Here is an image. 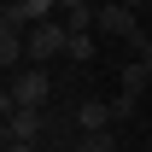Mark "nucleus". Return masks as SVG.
Masks as SVG:
<instances>
[{
  "label": "nucleus",
  "mask_w": 152,
  "mask_h": 152,
  "mask_svg": "<svg viewBox=\"0 0 152 152\" xmlns=\"http://www.w3.org/2000/svg\"><path fill=\"white\" fill-rule=\"evenodd\" d=\"M6 152H47V140H6Z\"/></svg>",
  "instance_id": "obj_12"
},
{
  "label": "nucleus",
  "mask_w": 152,
  "mask_h": 152,
  "mask_svg": "<svg viewBox=\"0 0 152 152\" xmlns=\"http://www.w3.org/2000/svg\"><path fill=\"white\" fill-rule=\"evenodd\" d=\"M70 123H76V129H111V123H117V117H111V99H82V105L70 111Z\"/></svg>",
  "instance_id": "obj_5"
},
{
  "label": "nucleus",
  "mask_w": 152,
  "mask_h": 152,
  "mask_svg": "<svg viewBox=\"0 0 152 152\" xmlns=\"http://www.w3.org/2000/svg\"><path fill=\"white\" fill-rule=\"evenodd\" d=\"M6 117V140H47L53 134V117H47V105H12Z\"/></svg>",
  "instance_id": "obj_3"
},
{
  "label": "nucleus",
  "mask_w": 152,
  "mask_h": 152,
  "mask_svg": "<svg viewBox=\"0 0 152 152\" xmlns=\"http://www.w3.org/2000/svg\"><path fill=\"white\" fill-rule=\"evenodd\" d=\"M94 29H105V35H123L134 47V58H140V41H146V29H140V18H134V6H123V0H105V6H94Z\"/></svg>",
  "instance_id": "obj_2"
},
{
  "label": "nucleus",
  "mask_w": 152,
  "mask_h": 152,
  "mask_svg": "<svg viewBox=\"0 0 152 152\" xmlns=\"http://www.w3.org/2000/svg\"><path fill=\"white\" fill-rule=\"evenodd\" d=\"M134 111H140V94H117L111 99V117H117V123H129Z\"/></svg>",
  "instance_id": "obj_10"
},
{
  "label": "nucleus",
  "mask_w": 152,
  "mask_h": 152,
  "mask_svg": "<svg viewBox=\"0 0 152 152\" xmlns=\"http://www.w3.org/2000/svg\"><path fill=\"white\" fill-rule=\"evenodd\" d=\"M12 6L23 12V23H41V18H53V6H58V0H12Z\"/></svg>",
  "instance_id": "obj_9"
},
{
  "label": "nucleus",
  "mask_w": 152,
  "mask_h": 152,
  "mask_svg": "<svg viewBox=\"0 0 152 152\" xmlns=\"http://www.w3.org/2000/svg\"><path fill=\"white\" fill-rule=\"evenodd\" d=\"M64 58H70V64H94V29H70Z\"/></svg>",
  "instance_id": "obj_8"
},
{
  "label": "nucleus",
  "mask_w": 152,
  "mask_h": 152,
  "mask_svg": "<svg viewBox=\"0 0 152 152\" xmlns=\"http://www.w3.org/2000/svg\"><path fill=\"white\" fill-rule=\"evenodd\" d=\"M64 41H70V23L41 18L35 29H29V64H47V58H58V53H64Z\"/></svg>",
  "instance_id": "obj_4"
},
{
  "label": "nucleus",
  "mask_w": 152,
  "mask_h": 152,
  "mask_svg": "<svg viewBox=\"0 0 152 152\" xmlns=\"http://www.w3.org/2000/svg\"><path fill=\"white\" fill-rule=\"evenodd\" d=\"M70 152H117V134L111 129H76V146Z\"/></svg>",
  "instance_id": "obj_7"
},
{
  "label": "nucleus",
  "mask_w": 152,
  "mask_h": 152,
  "mask_svg": "<svg viewBox=\"0 0 152 152\" xmlns=\"http://www.w3.org/2000/svg\"><path fill=\"white\" fill-rule=\"evenodd\" d=\"M146 82H152V64H146V58H134V64L117 70V94H146Z\"/></svg>",
  "instance_id": "obj_6"
},
{
  "label": "nucleus",
  "mask_w": 152,
  "mask_h": 152,
  "mask_svg": "<svg viewBox=\"0 0 152 152\" xmlns=\"http://www.w3.org/2000/svg\"><path fill=\"white\" fill-rule=\"evenodd\" d=\"M47 99H53V76L41 70V64H23V70H12V82H6L0 111H12V105H47Z\"/></svg>",
  "instance_id": "obj_1"
},
{
  "label": "nucleus",
  "mask_w": 152,
  "mask_h": 152,
  "mask_svg": "<svg viewBox=\"0 0 152 152\" xmlns=\"http://www.w3.org/2000/svg\"><path fill=\"white\" fill-rule=\"evenodd\" d=\"M76 6H94V0H58V12H76Z\"/></svg>",
  "instance_id": "obj_13"
},
{
  "label": "nucleus",
  "mask_w": 152,
  "mask_h": 152,
  "mask_svg": "<svg viewBox=\"0 0 152 152\" xmlns=\"http://www.w3.org/2000/svg\"><path fill=\"white\" fill-rule=\"evenodd\" d=\"M140 58H146V64H152V35H146V41H140Z\"/></svg>",
  "instance_id": "obj_14"
},
{
  "label": "nucleus",
  "mask_w": 152,
  "mask_h": 152,
  "mask_svg": "<svg viewBox=\"0 0 152 152\" xmlns=\"http://www.w3.org/2000/svg\"><path fill=\"white\" fill-rule=\"evenodd\" d=\"M123 6H134V12H140V6H146V0H123Z\"/></svg>",
  "instance_id": "obj_15"
},
{
  "label": "nucleus",
  "mask_w": 152,
  "mask_h": 152,
  "mask_svg": "<svg viewBox=\"0 0 152 152\" xmlns=\"http://www.w3.org/2000/svg\"><path fill=\"white\" fill-rule=\"evenodd\" d=\"M64 23H70V29H94V6H76V12H64Z\"/></svg>",
  "instance_id": "obj_11"
},
{
  "label": "nucleus",
  "mask_w": 152,
  "mask_h": 152,
  "mask_svg": "<svg viewBox=\"0 0 152 152\" xmlns=\"http://www.w3.org/2000/svg\"><path fill=\"white\" fill-rule=\"evenodd\" d=\"M94 6H105V0H94Z\"/></svg>",
  "instance_id": "obj_16"
}]
</instances>
